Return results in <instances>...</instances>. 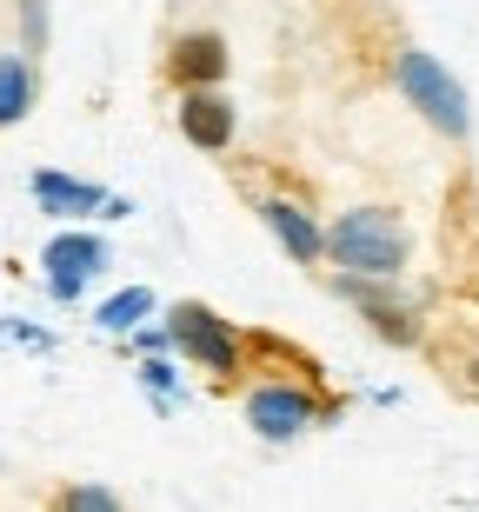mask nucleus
<instances>
[{"label":"nucleus","mask_w":479,"mask_h":512,"mask_svg":"<svg viewBox=\"0 0 479 512\" xmlns=\"http://www.w3.org/2000/svg\"><path fill=\"white\" fill-rule=\"evenodd\" d=\"M320 253L360 273V280H393L406 266V220L386 207H360V213H340V227L320 240Z\"/></svg>","instance_id":"nucleus-1"},{"label":"nucleus","mask_w":479,"mask_h":512,"mask_svg":"<svg viewBox=\"0 0 479 512\" xmlns=\"http://www.w3.org/2000/svg\"><path fill=\"white\" fill-rule=\"evenodd\" d=\"M393 80H400V94L413 100V107H420L426 120H433V127L440 133H466V94H460V80L446 74L440 60L433 54H420V47H406L400 54V67H393Z\"/></svg>","instance_id":"nucleus-2"},{"label":"nucleus","mask_w":479,"mask_h":512,"mask_svg":"<svg viewBox=\"0 0 479 512\" xmlns=\"http://www.w3.org/2000/svg\"><path fill=\"white\" fill-rule=\"evenodd\" d=\"M173 340L187 346L200 366H213V373H233V360H240V340H233L227 320H213L207 306H173Z\"/></svg>","instance_id":"nucleus-3"},{"label":"nucleus","mask_w":479,"mask_h":512,"mask_svg":"<svg viewBox=\"0 0 479 512\" xmlns=\"http://www.w3.org/2000/svg\"><path fill=\"white\" fill-rule=\"evenodd\" d=\"M313 413H320V406H313V399L300 393V386H260V393L247 399V419H253V426H260L267 439H293V433H307Z\"/></svg>","instance_id":"nucleus-4"},{"label":"nucleus","mask_w":479,"mask_h":512,"mask_svg":"<svg viewBox=\"0 0 479 512\" xmlns=\"http://www.w3.org/2000/svg\"><path fill=\"white\" fill-rule=\"evenodd\" d=\"M180 133H187L200 153H220V147H233V107L213 87H193L187 100H180Z\"/></svg>","instance_id":"nucleus-5"},{"label":"nucleus","mask_w":479,"mask_h":512,"mask_svg":"<svg viewBox=\"0 0 479 512\" xmlns=\"http://www.w3.org/2000/svg\"><path fill=\"white\" fill-rule=\"evenodd\" d=\"M220 74H227V40H220V34H180V40H173V80L213 87Z\"/></svg>","instance_id":"nucleus-6"},{"label":"nucleus","mask_w":479,"mask_h":512,"mask_svg":"<svg viewBox=\"0 0 479 512\" xmlns=\"http://www.w3.org/2000/svg\"><path fill=\"white\" fill-rule=\"evenodd\" d=\"M100 260H107V253H100V240H54V247H47V266H54V293H60V300H74Z\"/></svg>","instance_id":"nucleus-7"},{"label":"nucleus","mask_w":479,"mask_h":512,"mask_svg":"<svg viewBox=\"0 0 479 512\" xmlns=\"http://www.w3.org/2000/svg\"><path fill=\"white\" fill-rule=\"evenodd\" d=\"M27 107H34V67L20 54H0V127L27 120Z\"/></svg>","instance_id":"nucleus-8"},{"label":"nucleus","mask_w":479,"mask_h":512,"mask_svg":"<svg viewBox=\"0 0 479 512\" xmlns=\"http://www.w3.org/2000/svg\"><path fill=\"white\" fill-rule=\"evenodd\" d=\"M267 213V227L280 233V240H287L293 247V260H320V233H313V220L300 207H287V200H273V207H260Z\"/></svg>","instance_id":"nucleus-9"},{"label":"nucleus","mask_w":479,"mask_h":512,"mask_svg":"<svg viewBox=\"0 0 479 512\" xmlns=\"http://www.w3.org/2000/svg\"><path fill=\"white\" fill-rule=\"evenodd\" d=\"M34 193H40V207H54V213H87V207H100V187H74V180H60V173H40Z\"/></svg>","instance_id":"nucleus-10"},{"label":"nucleus","mask_w":479,"mask_h":512,"mask_svg":"<svg viewBox=\"0 0 479 512\" xmlns=\"http://www.w3.org/2000/svg\"><path fill=\"white\" fill-rule=\"evenodd\" d=\"M60 512H120V499L107 486H67L60 493Z\"/></svg>","instance_id":"nucleus-11"},{"label":"nucleus","mask_w":479,"mask_h":512,"mask_svg":"<svg viewBox=\"0 0 479 512\" xmlns=\"http://www.w3.org/2000/svg\"><path fill=\"white\" fill-rule=\"evenodd\" d=\"M134 313H147V293H127V300H114L100 320H107V326H134Z\"/></svg>","instance_id":"nucleus-12"}]
</instances>
